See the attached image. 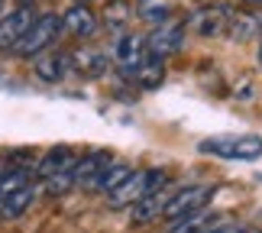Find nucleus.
I'll list each match as a JSON object with an SVG mask.
<instances>
[{
    "label": "nucleus",
    "mask_w": 262,
    "mask_h": 233,
    "mask_svg": "<svg viewBox=\"0 0 262 233\" xmlns=\"http://www.w3.org/2000/svg\"><path fill=\"white\" fill-rule=\"evenodd\" d=\"M168 172H162V168H133L129 175L120 181V185L107 195V204L114 207V210H123V207H133L136 201H143L146 195H152V191H159V188H165L168 185Z\"/></svg>",
    "instance_id": "obj_1"
},
{
    "label": "nucleus",
    "mask_w": 262,
    "mask_h": 233,
    "mask_svg": "<svg viewBox=\"0 0 262 233\" xmlns=\"http://www.w3.org/2000/svg\"><path fill=\"white\" fill-rule=\"evenodd\" d=\"M204 156L233 159V162H253L262 159V136L253 133H230V136H210L198 146Z\"/></svg>",
    "instance_id": "obj_2"
},
{
    "label": "nucleus",
    "mask_w": 262,
    "mask_h": 233,
    "mask_svg": "<svg viewBox=\"0 0 262 233\" xmlns=\"http://www.w3.org/2000/svg\"><path fill=\"white\" fill-rule=\"evenodd\" d=\"M62 33H65L62 16L58 13H42V16L33 19V26L26 29V36L19 39V46L13 49V52L23 55V58H39L42 52H49V49L55 46V39Z\"/></svg>",
    "instance_id": "obj_3"
},
{
    "label": "nucleus",
    "mask_w": 262,
    "mask_h": 233,
    "mask_svg": "<svg viewBox=\"0 0 262 233\" xmlns=\"http://www.w3.org/2000/svg\"><path fill=\"white\" fill-rule=\"evenodd\" d=\"M149 58H152V52H149V43L146 36H136V33H117V43H114V62L120 68V75H123L126 81H133V75L143 68Z\"/></svg>",
    "instance_id": "obj_4"
},
{
    "label": "nucleus",
    "mask_w": 262,
    "mask_h": 233,
    "mask_svg": "<svg viewBox=\"0 0 262 233\" xmlns=\"http://www.w3.org/2000/svg\"><path fill=\"white\" fill-rule=\"evenodd\" d=\"M214 185H188V188H175L172 191V198H168V204L162 210V220H178V217H185V214H194V210L201 207H207L210 204V198H214Z\"/></svg>",
    "instance_id": "obj_5"
},
{
    "label": "nucleus",
    "mask_w": 262,
    "mask_h": 233,
    "mask_svg": "<svg viewBox=\"0 0 262 233\" xmlns=\"http://www.w3.org/2000/svg\"><path fill=\"white\" fill-rule=\"evenodd\" d=\"M33 19H36L33 4H16L10 13H0V52L16 49L19 39L26 36V29L33 26Z\"/></svg>",
    "instance_id": "obj_6"
},
{
    "label": "nucleus",
    "mask_w": 262,
    "mask_h": 233,
    "mask_svg": "<svg viewBox=\"0 0 262 233\" xmlns=\"http://www.w3.org/2000/svg\"><path fill=\"white\" fill-rule=\"evenodd\" d=\"M146 43H149V52L165 62V58H172L175 52H181V46H185V23L162 19V23H156V29L146 36Z\"/></svg>",
    "instance_id": "obj_7"
},
{
    "label": "nucleus",
    "mask_w": 262,
    "mask_h": 233,
    "mask_svg": "<svg viewBox=\"0 0 262 233\" xmlns=\"http://www.w3.org/2000/svg\"><path fill=\"white\" fill-rule=\"evenodd\" d=\"M110 162L114 159H110V153H104V149H94V153H88V156H78V162H75V188L97 191V181L107 172Z\"/></svg>",
    "instance_id": "obj_8"
},
{
    "label": "nucleus",
    "mask_w": 262,
    "mask_h": 233,
    "mask_svg": "<svg viewBox=\"0 0 262 233\" xmlns=\"http://www.w3.org/2000/svg\"><path fill=\"white\" fill-rule=\"evenodd\" d=\"M172 181H168L165 188H159V191H152V195H146L143 201H136L133 207V227H146V224H152V220H162V210H165V204H168V198H172Z\"/></svg>",
    "instance_id": "obj_9"
},
{
    "label": "nucleus",
    "mask_w": 262,
    "mask_h": 233,
    "mask_svg": "<svg viewBox=\"0 0 262 233\" xmlns=\"http://www.w3.org/2000/svg\"><path fill=\"white\" fill-rule=\"evenodd\" d=\"M62 26H65V33L75 36V39H91V36L97 33L100 19H97L94 10H91V4H75L72 10H65Z\"/></svg>",
    "instance_id": "obj_10"
},
{
    "label": "nucleus",
    "mask_w": 262,
    "mask_h": 233,
    "mask_svg": "<svg viewBox=\"0 0 262 233\" xmlns=\"http://www.w3.org/2000/svg\"><path fill=\"white\" fill-rule=\"evenodd\" d=\"M75 162H78V153H75L72 146H52V149H46V153H42V159H39L36 175L46 181V178H52V175L72 172Z\"/></svg>",
    "instance_id": "obj_11"
},
{
    "label": "nucleus",
    "mask_w": 262,
    "mask_h": 233,
    "mask_svg": "<svg viewBox=\"0 0 262 233\" xmlns=\"http://www.w3.org/2000/svg\"><path fill=\"white\" fill-rule=\"evenodd\" d=\"M36 195H39V188L33 185V181H23V185H16L10 195H4V201H0V217H4V220H19L29 207H33Z\"/></svg>",
    "instance_id": "obj_12"
},
{
    "label": "nucleus",
    "mask_w": 262,
    "mask_h": 233,
    "mask_svg": "<svg viewBox=\"0 0 262 233\" xmlns=\"http://www.w3.org/2000/svg\"><path fill=\"white\" fill-rule=\"evenodd\" d=\"M227 23H230V13L224 7H201L194 16H191V29L194 33H201V36H217V33H224L227 29Z\"/></svg>",
    "instance_id": "obj_13"
},
{
    "label": "nucleus",
    "mask_w": 262,
    "mask_h": 233,
    "mask_svg": "<svg viewBox=\"0 0 262 233\" xmlns=\"http://www.w3.org/2000/svg\"><path fill=\"white\" fill-rule=\"evenodd\" d=\"M217 220L220 217L214 214V210L201 207V210H194V214H185V217L172 220V224H168V233H204L207 227H214Z\"/></svg>",
    "instance_id": "obj_14"
},
{
    "label": "nucleus",
    "mask_w": 262,
    "mask_h": 233,
    "mask_svg": "<svg viewBox=\"0 0 262 233\" xmlns=\"http://www.w3.org/2000/svg\"><path fill=\"white\" fill-rule=\"evenodd\" d=\"M68 65H72V55H68V52L39 55L36 58V75L42 78V81H62L68 75Z\"/></svg>",
    "instance_id": "obj_15"
},
{
    "label": "nucleus",
    "mask_w": 262,
    "mask_h": 233,
    "mask_svg": "<svg viewBox=\"0 0 262 233\" xmlns=\"http://www.w3.org/2000/svg\"><path fill=\"white\" fill-rule=\"evenodd\" d=\"M129 16H133V7L126 4V0H110V4L104 7V16H100V23H104L107 29H114V33H123Z\"/></svg>",
    "instance_id": "obj_16"
},
{
    "label": "nucleus",
    "mask_w": 262,
    "mask_h": 233,
    "mask_svg": "<svg viewBox=\"0 0 262 233\" xmlns=\"http://www.w3.org/2000/svg\"><path fill=\"white\" fill-rule=\"evenodd\" d=\"M129 172H133V168H129V165H123V162H110V165H107V172H104V175H100V181H97V191L107 198L110 191H114V188L120 185V181H123V178L129 175Z\"/></svg>",
    "instance_id": "obj_17"
},
{
    "label": "nucleus",
    "mask_w": 262,
    "mask_h": 233,
    "mask_svg": "<svg viewBox=\"0 0 262 233\" xmlns=\"http://www.w3.org/2000/svg\"><path fill=\"white\" fill-rule=\"evenodd\" d=\"M72 62H78V68L88 72L91 78L107 72V55H100V52H78V55H72Z\"/></svg>",
    "instance_id": "obj_18"
},
{
    "label": "nucleus",
    "mask_w": 262,
    "mask_h": 233,
    "mask_svg": "<svg viewBox=\"0 0 262 233\" xmlns=\"http://www.w3.org/2000/svg\"><path fill=\"white\" fill-rule=\"evenodd\" d=\"M204 233H246V224L236 217H220L214 227H207Z\"/></svg>",
    "instance_id": "obj_19"
},
{
    "label": "nucleus",
    "mask_w": 262,
    "mask_h": 233,
    "mask_svg": "<svg viewBox=\"0 0 262 233\" xmlns=\"http://www.w3.org/2000/svg\"><path fill=\"white\" fill-rule=\"evenodd\" d=\"M201 4H204V7H224L227 0H201Z\"/></svg>",
    "instance_id": "obj_20"
},
{
    "label": "nucleus",
    "mask_w": 262,
    "mask_h": 233,
    "mask_svg": "<svg viewBox=\"0 0 262 233\" xmlns=\"http://www.w3.org/2000/svg\"><path fill=\"white\" fill-rule=\"evenodd\" d=\"M16 4H33L36 7V0H16Z\"/></svg>",
    "instance_id": "obj_21"
},
{
    "label": "nucleus",
    "mask_w": 262,
    "mask_h": 233,
    "mask_svg": "<svg viewBox=\"0 0 262 233\" xmlns=\"http://www.w3.org/2000/svg\"><path fill=\"white\" fill-rule=\"evenodd\" d=\"M259 68H262V43H259Z\"/></svg>",
    "instance_id": "obj_22"
}]
</instances>
